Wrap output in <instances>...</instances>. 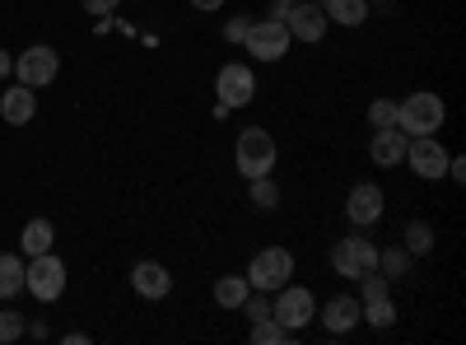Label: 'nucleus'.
I'll use <instances>...</instances> for the list:
<instances>
[{
	"label": "nucleus",
	"mask_w": 466,
	"mask_h": 345,
	"mask_svg": "<svg viewBox=\"0 0 466 345\" xmlns=\"http://www.w3.org/2000/svg\"><path fill=\"white\" fill-rule=\"evenodd\" d=\"M443 117H448V107H443V98L430 94V89H415L406 103H397V127H401L406 136H439Z\"/></svg>",
	"instance_id": "1"
},
{
	"label": "nucleus",
	"mask_w": 466,
	"mask_h": 345,
	"mask_svg": "<svg viewBox=\"0 0 466 345\" xmlns=\"http://www.w3.org/2000/svg\"><path fill=\"white\" fill-rule=\"evenodd\" d=\"M233 164H238L243 178H261L276 168V136L261 131V127H248L238 136V145H233Z\"/></svg>",
	"instance_id": "2"
},
{
	"label": "nucleus",
	"mask_w": 466,
	"mask_h": 345,
	"mask_svg": "<svg viewBox=\"0 0 466 345\" xmlns=\"http://www.w3.org/2000/svg\"><path fill=\"white\" fill-rule=\"evenodd\" d=\"M24 289L37 299V303H56L66 294V261L56 252H43V257H28V271H24Z\"/></svg>",
	"instance_id": "3"
},
{
	"label": "nucleus",
	"mask_w": 466,
	"mask_h": 345,
	"mask_svg": "<svg viewBox=\"0 0 466 345\" xmlns=\"http://www.w3.org/2000/svg\"><path fill=\"white\" fill-rule=\"evenodd\" d=\"M270 318H276L289 336L303 331L308 322L318 318V299H313V289H303V285H280V289H276V303H270Z\"/></svg>",
	"instance_id": "4"
},
{
	"label": "nucleus",
	"mask_w": 466,
	"mask_h": 345,
	"mask_svg": "<svg viewBox=\"0 0 466 345\" xmlns=\"http://www.w3.org/2000/svg\"><path fill=\"white\" fill-rule=\"evenodd\" d=\"M294 276V252L289 248H261L248 266V285L261 289V294H276L280 285H289Z\"/></svg>",
	"instance_id": "5"
},
{
	"label": "nucleus",
	"mask_w": 466,
	"mask_h": 345,
	"mask_svg": "<svg viewBox=\"0 0 466 345\" xmlns=\"http://www.w3.org/2000/svg\"><path fill=\"white\" fill-rule=\"evenodd\" d=\"M331 271H336L340 280H360V276L378 271V248H373L364 234L340 238V243L331 248Z\"/></svg>",
	"instance_id": "6"
},
{
	"label": "nucleus",
	"mask_w": 466,
	"mask_h": 345,
	"mask_svg": "<svg viewBox=\"0 0 466 345\" xmlns=\"http://www.w3.org/2000/svg\"><path fill=\"white\" fill-rule=\"evenodd\" d=\"M252 98H257V75H252V66L224 61L219 75H215V103H224V107L233 112V107H248Z\"/></svg>",
	"instance_id": "7"
},
{
	"label": "nucleus",
	"mask_w": 466,
	"mask_h": 345,
	"mask_svg": "<svg viewBox=\"0 0 466 345\" xmlns=\"http://www.w3.org/2000/svg\"><path fill=\"white\" fill-rule=\"evenodd\" d=\"M289 28L280 24V19H257L252 28H248V37H243V47L252 52V61H280L285 52H289Z\"/></svg>",
	"instance_id": "8"
},
{
	"label": "nucleus",
	"mask_w": 466,
	"mask_h": 345,
	"mask_svg": "<svg viewBox=\"0 0 466 345\" xmlns=\"http://www.w3.org/2000/svg\"><path fill=\"white\" fill-rule=\"evenodd\" d=\"M406 164L415 168V178L439 182L448 173V149L439 145V136H410L406 140Z\"/></svg>",
	"instance_id": "9"
},
{
	"label": "nucleus",
	"mask_w": 466,
	"mask_h": 345,
	"mask_svg": "<svg viewBox=\"0 0 466 345\" xmlns=\"http://www.w3.org/2000/svg\"><path fill=\"white\" fill-rule=\"evenodd\" d=\"M56 70H61V56H56L47 43H37V47L19 52V61H15L19 85H28V89H43V85H52V80H56Z\"/></svg>",
	"instance_id": "10"
},
{
	"label": "nucleus",
	"mask_w": 466,
	"mask_h": 345,
	"mask_svg": "<svg viewBox=\"0 0 466 345\" xmlns=\"http://www.w3.org/2000/svg\"><path fill=\"white\" fill-rule=\"evenodd\" d=\"M285 28H289V37H299V43H322L327 15H322L318 0H294V5L285 10Z\"/></svg>",
	"instance_id": "11"
},
{
	"label": "nucleus",
	"mask_w": 466,
	"mask_h": 345,
	"mask_svg": "<svg viewBox=\"0 0 466 345\" xmlns=\"http://www.w3.org/2000/svg\"><path fill=\"white\" fill-rule=\"evenodd\" d=\"M345 215L355 228H369L382 219V187L378 182H355L350 187V197H345Z\"/></svg>",
	"instance_id": "12"
},
{
	"label": "nucleus",
	"mask_w": 466,
	"mask_h": 345,
	"mask_svg": "<svg viewBox=\"0 0 466 345\" xmlns=\"http://www.w3.org/2000/svg\"><path fill=\"white\" fill-rule=\"evenodd\" d=\"M360 313H364V303H360L355 294H331V299H327V309H318V318L327 322L331 336L355 331V327H360Z\"/></svg>",
	"instance_id": "13"
},
{
	"label": "nucleus",
	"mask_w": 466,
	"mask_h": 345,
	"mask_svg": "<svg viewBox=\"0 0 466 345\" xmlns=\"http://www.w3.org/2000/svg\"><path fill=\"white\" fill-rule=\"evenodd\" d=\"M406 131L401 127H378L373 131V140H369V155H373V164L378 168H397V164H406Z\"/></svg>",
	"instance_id": "14"
},
{
	"label": "nucleus",
	"mask_w": 466,
	"mask_h": 345,
	"mask_svg": "<svg viewBox=\"0 0 466 345\" xmlns=\"http://www.w3.org/2000/svg\"><path fill=\"white\" fill-rule=\"evenodd\" d=\"M131 289H136L140 299H168L173 276L164 271L159 261H136V271H131Z\"/></svg>",
	"instance_id": "15"
},
{
	"label": "nucleus",
	"mask_w": 466,
	"mask_h": 345,
	"mask_svg": "<svg viewBox=\"0 0 466 345\" xmlns=\"http://www.w3.org/2000/svg\"><path fill=\"white\" fill-rule=\"evenodd\" d=\"M0 117H5L10 127H28V122L37 117V98H33V89L19 85V89H5V94H0Z\"/></svg>",
	"instance_id": "16"
},
{
	"label": "nucleus",
	"mask_w": 466,
	"mask_h": 345,
	"mask_svg": "<svg viewBox=\"0 0 466 345\" xmlns=\"http://www.w3.org/2000/svg\"><path fill=\"white\" fill-rule=\"evenodd\" d=\"M322 15H327V24L360 28L369 19V0H322Z\"/></svg>",
	"instance_id": "17"
},
{
	"label": "nucleus",
	"mask_w": 466,
	"mask_h": 345,
	"mask_svg": "<svg viewBox=\"0 0 466 345\" xmlns=\"http://www.w3.org/2000/svg\"><path fill=\"white\" fill-rule=\"evenodd\" d=\"M52 243H56V228H52V219H28V224H24L19 248H24L28 257H43V252H52Z\"/></svg>",
	"instance_id": "18"
},
{
	"label": "nucleus",
	"mask_w": 466,
	"mask_h": 345,
	"mask_svg": "<svg viewBox=\"0 0 466 345\" xmlns=\"http://www.w3.org/2000/svg\"><path fill=\"white\" fill-rule=\"evenodd\" d=\"M248 201H252V210H276L280 206V187H276V178L270 173H261V178H248Z\"/></svg>",
	"instance_id": "19"
},
{
	"label": "nucleus",
	"mask_w": 466,
	"mask_h": 345,
	"mask_svg": "<svg viewBox=\"0 0 466 345\" xmlns=\"http://www.w3.org/2000/svg\"><path fill=\"white\" fill-rule=\"evenodd\" d=\"M248 294H252L248 276H219L215 280V303H219V309H243Z\"/></svg>",
	"instance_id": "20"
},
{
	"label": "nucleus",
	"mask_w": 466,
	"mask_h": 345,
	"mask_svg": "<svg viewBox=\"0 0 466 345\" xmlns=\"http://www.w3.org/2000/svg\"><path fill=\"white\" fill-rule=\"evenodd\" d=\"M24 257H15V252H0V299H15L19 289H24Z\"/></svg>",
	"instance_id": "21"
},
{
	"label": "nucleus",
	"mask_w": 466,
	"mask_h": 345,
	"mask_svg": "<svg viewBox=\"0 0 466 345\" xmlns=\"http://www.w3.org/2000/svg\"><path fill=\"white\" fill-rule=\"evenodd\" d=\"M401 248H406L410 257L434 252V224H430V219H410V224H406V234H401Z\"/></svg>",
	"instance_id": "22"
},
{
	"label": "nucleus",
	"mask_w": 466,
	"mask_h": 345,
	"mask_svg": "<svg viewBox=\"0 0 466 345\" xmlns=\"http://www.w3.org/2000/svg\"><path fill=\"white\" fill-rule=\"evenodd\" d=\"M378 271L387 276V280H401V276H410V252L397 243V248H382L378 252Z\"/></svg>",
	"instance_id": "23"
},
{
	"label": "nucleus",
	"mask_w": 466,
	"mask_h": 345,
	"mask_svg": "<svg viewBox=\"0 0 466 345\" xmlns=\"http://www.w3.org/2000/svg\"><path fill=\"white\" fill-rule=\"evenodd\" d=\"M360 322H369V327L387 331V327L397 322V303H392V299H373V303H364V313H360Z\"/></svg>",
	"instance_id": "24"
},
{
	"label": "nucleus",
	"mask_w": 466,
	"mask_h": 345,
	"mask_svg": "<svg viewBox=\"0 0 466 345\" xmlns=\"http://www.w3.org/2000/svg\"><path fill=\"white\" fill-rule=\"evenodd\" d=\"M252 340H257V345H285L289 331H285L276 318H261V322H252Z\"/></svg>",
	"instance_id": "25"
},
{
	"label": "nucleus",
	"mask_w": 466,
	"mask_h": 345,
	"mask_svg": "<svg viewBox=\"0 0 466 345\" xmlns=\"http://www.w3.org/2000/svg\"><path fill=\"white\" fill-rule=\"evenodd\" d=\"M24 331H28V318H24V313H15V309L0 313V345H15Z\"/></svg>",
	"instance_id": "26"
},
{
	"label": "nucleus",
	"mask_w": 466,
	"mask_h": 345,
	"mask_svg": "<svg viewBox=\"0 0 466 345\" xmlns=\"http://www.w3.org/2000/svg\"><path fill=\"white\" fill-rule=\"evenodd\" d=\"M369 122L373 127H397V103L392 98H373L369 103Z\"/></svg>",
	"instance_id": "27"
},
{
	"label": "nucleus",
	"mask_w": 466,
	"mask_h": 345,
	"mask_svg": "<svg viewBox=\"0 0 466 345\" xmlns=\"http://www.w3.org/2000/svg\"><path fill=\"white\" fill-rule=\"evenodd\" d=\"M248 28H252V19H248V15H238V19H228V24H224V37H228V43H243Z\"/></svg>",
	"instance_id": "28"
},
{
	"label": "nucleus",
	"mask_w": 466,
	"mask_h": 345,
	"mask_svg": "<svg viewBox=\"0 0 466 345\" xmlns=\"http://www.w3.org/2000/svg\"><path fill=\"white\" fill-rule=\"evenodd\" d=\"M116 5H122V0H85V15H98V19H103V15H112Z\"/></svg>",
	"instance_id": "29"
},
{
	"label": "nucleus",
	"mask_w": 466,
	"mask_h": 345,
	"mask_svg": "<svg viewBox=\"0 0 466 345\" xmlns=\"http://www.w3.org/2000/svg\"><path fill=\"white\" fill-rule=\"evenodd\" d=\"M443 178H452V182H466V159L448 155V173H443Z\"/></svg>",
	"instance_id": "30"
},
{
	"label": "nucleus",
	"mask_w": 466,
	"mask_h": 345,
	"mask_svg": "<svg viewBox=\"0 0 466 345\" xmlns=\"http://www.w3.org/2000/svg\"><path fill=\"white\" fill-rule=\"evenodd\" d=\"M5 75H15V56H10L5 47H0V80H5Z\"/></svg>",
	"instance_id": "31"
},
{
	"label": "nucleus",
	"mask_w": 466,
	"mask_h": 345,
	"mask_svg": "<svg viewBox=\"0 0 466 345\" xmlns=\"http://www.w3.org/2000/svg\"><path fill=\"white\" fill-rule=\"evenodd\" d=\"M191 5H197V10H206V15H215V10L224 5V0H191Z\"/></svg>",
	"instance_id": "32"
},
{
	"label": "nucleus",
	"mask_w": 466,
	"mask_h": 345,
	"mask_svg": "<svg viewBox=\"0 0 466 345\" xmlns=\"http://www.w3.org/2000/svg\"><path fill=\"white\" fill-rule=\"evenodd\" d=\"M285 5H294V0H285Z\"/></svg>",
	"instance_id": "33"
}]
</instances>
